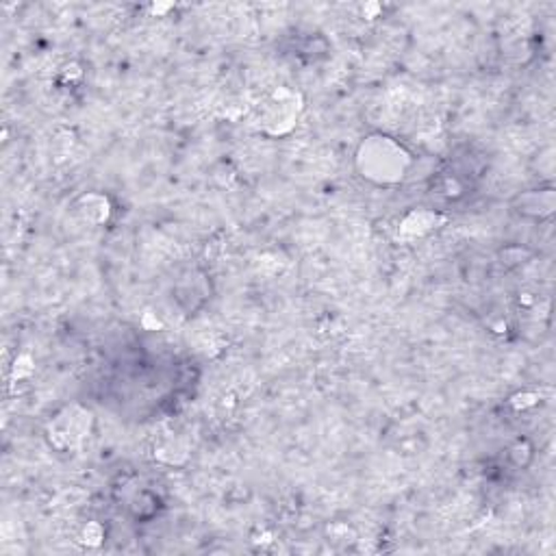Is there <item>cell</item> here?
Returning a JSON list of instances; mask_svg holds the SVG:
<instances>
[{"mask_svg": "<svg viewBox=\"0 0 556 556\" xmlns=\"http://www.w3.org/2000/svg\"><path fill=\"white\" fill-rule=\"evenodd\" d=\"M410 163L413 159L408 150L382 132L365 137L356 150V165L361 176L378 185L400 182L406 176Z\"/></svg>", "mask_w": 556, "mask_h": 556, "instance_id": "cell-1", "label": "cell"}]
</instances>
